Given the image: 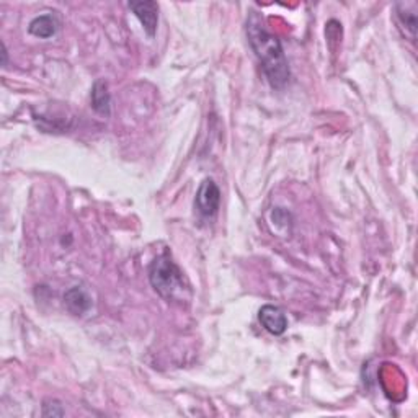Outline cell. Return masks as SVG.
Instances as JSON below:
<instances>
[{"label": "cell", "instance_id": "6da1fadb", "mask_svg": "<svg viewBox=\"0 0 418 418\" xmlns=\"http://www.w3.org/2000/svg\"><path fill=\"white\" fill-rule=\"evenodd\" d=\"M247 38L255 56L262 62L265 77L273 88H283L290 82V64L283 51L281 41L271 35L258 12H250L247 18Z\"/></svg>", "mask_w": 418, "mask_h": 418}, {"label": "cell", "instance_id": "7a4b0ae2", "mask_svg": "<svg viewBox=\"0 0 418 418\" xmlns=\"http://www.w3.org/2000/svg\"><path fill=\"white\" fill-rule=\"evenodd\" d=\"M149 281L157 294L167 303L183 304L192 294L183 271L169 253H162L154 258V262L149 267Z\"/></svg>", "mask_w": 418, "mask_h": 418}, {"label": "cell", "instance_id": "3957f363", "mask_svg": "<svg viewBox=\"0 0 418 418\" xmlns=\"http://www.w3.org/2000/svg\"><path fill=\"white\" fill-rule=\"evenodd\" d=\"M199 215L204 217L216 216L217 209L221 206V190L212 178H204L199 185L197 199H194Z\"/></svg>", "mask_w": 418, "mask_h": 418}, {"label": "cell", "instance_id": "277c9868", "mask_svg": "<svg viewBox=\"0 0 418 418\" xmlns=\"http://www.w3.org/2000/svg\"><path fill=\"white\" fill-rule=\"evenodd\" d=\"M129 8L141 22L144 31L154 38L159 25V3L157 2H129Z\"/></svg>", "mask_w": 418, "mask_h": 418}, {"label": "cell", "instance_id": "5b68a950", "mask_svg": "<svg viewBox=\"0 0 418 418\" xmlns=\"http://www.w3.org/2000/svg\"><path fill=\"white\" fill-rule=\"evenodd\" d=\"M258 319L265 327V331L270 332L271 335H283V333L286 332L287 317L286 314L283 312V309L278 308V306H263L258 312Z\"/></svg>", "mask_w": 418, "mask_h": 418}, {"label": "cell", "instance_id": "8992f818", "mask_svg": "<svg viewBox=\"0 0 418 418\" xmlns=\"http://www.w3.org/2000/svg\"><path fill=\"white\" fill-rule=\"evenodd\" d=\"M58 30H59V22L53 13H44V15L33 18V20L30 22V26H28L30 35H33L36 38H41V40L51 38V36L58 33Z\"/></svg>", "mask_w": 418, "mask_h": 418}, {"label": "cell", "instance_id": "52a82bcc", "mask_svg": "<svg viewBox=\"0 0 418 418\" xmlns=\"http://www.w3.org/2000/svg\"><path fill=\"white\" fill-rule=\"evenodd\" d=\"M64 303L74 315H83L92 308V297L82 287L74 286L64 294Z\"/></svg>", "mask_w": 418, "mask_h": 418}, {"label": "cell", "instance_id": "ba28073f", "mask_svg": "<svg viewBox=\"0 0 418 418\" xmlns=\"http://www.w3.org/2000/svg\"><path fill=\"white\" fill-rule=\"evenodd\" d=\"M396 13L399 23L406 28L412 40L417 36V3L415 2H399L396 3Z\"/></svg>", "mask_w": 418, "mask_h": 418}, {"label": "cell", "instance_id": "9c48e42d", "mask_svg": "<svg viewBox=\"0 0 418 418\" xmlns=\"http://www.w3.org/2000/svg\"><path fill=\"white\" fill-rule=\"evenodd\" d=\"M92 106L97 113L108 116L111 106V95L108 92V85L103 81H97L92 88Z\"/></svg>", "mask_w": 418, "mask_h": 418}, {"label": "cell", "instance_id": "30bf717a", "mask_svg": "<svg viewBox=\"0 0 418 418\" xmlns=\"http://www.w3.org/2000/svg\"><path fill=\"white\" fill-rule=\"evenodd\" d=\"M64 408L59 402L56 401H46L43 406V415L44 417H62L64 415Z\"/></svg>", "mask_w": 418, "mask_h": 418}, {"label": "cell", "instance_id": "8fae6325", "mask_svg": "<svg viewBox=\"0 0 418 418\" xmlns=\"http://www.w3.org/2000/svg\"><path fill=\"white\" fill-rule=\"evenodd\" d=\"M2 56H3L2 66H7V48H6V44H2Z\"/></svg>", "mask_w": 418, "mask_h": 418}]
</instances>
